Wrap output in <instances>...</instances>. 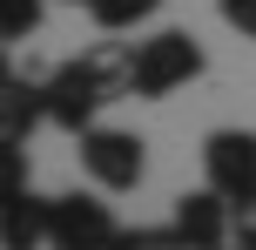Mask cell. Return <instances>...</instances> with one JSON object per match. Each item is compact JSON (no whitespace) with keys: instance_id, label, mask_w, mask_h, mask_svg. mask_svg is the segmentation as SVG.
I'll list each match as a JSON object with an SVG mask.
<instances>
[{"instance_id":"cell-1","label":"cell","mask_w":256,"mask_h":250,"mask_svg":"<svg viewBox=\"0 0 256 250\" xmlns=\"http://www.w3.org/2000/svg\"><path fill=\"white\" fill-rule=\"evenodd\" d=\"M196 75H202V48H196V34H182V27H162V34H148L135 48V95L142 102H162V95L189 88Z\"/></svg>"},{"instance_id":"cell-2","label":"cell","mask_w":256,"mask_h":250,"mask_svg":"<svg viewBox=\"0 0 256 250\" xmlns=\"http://www.w3.org/2000/svg\"><path fill=\"white\" fill-rule=\"evenodd\" d=\"M81 169L94 176V189L122 196V189H135L148 176V142L135 129H88L81 135Z\"/></svg>"},{"instance_id":"cell-3","label":"cell","mask_w":256,"mask_h":250,"mask_svg":"<svg viewBox=\"0 0 256 250\" xmlns=\"http://www.w3.org/2000/svg\"><path fill=\"white\" fill-rule=\"evenodd\" d=\"M108 102H115V95L94 81L88 61H61V68L48 75V122H54L61 135H88V129H102L94 115H102Z\"/></svg>"},{"instance_id":"cell-4","label":"cell","mask_w":256,"mask_h":250,"mask_svg":"<svg viewBox=\"0 0 256 250\" xmlns=\"http://www.w3.org/2000/svg\"><path fill=\"white\" fill-rule=\"evenodd\" d=\"M115 237H122V223H115V210H108L102 196H88V189L54 196L48 250H115Z\"/></svg>"},{"instance_id":"cell-5","label":"cell","mask_w":256,"mask_h":250,"mask_svg":"<svg viewBox=\"0 0 256 250\" xmlns=\"http://www.w3.org/2000/svg\"><path fill=\"white\" fill-rule=\"evenodd\" d=\"M202 183L230 203L256 196V135L250 129H216L202 142Z\"/></svg>"},{"instance_id":"cell-6","label":"cell","mask_w":256,"mask_h":250,"mask_svg":"<svg viewBox=\"0 0 256 250\" xmlns=\"http://www.w3.org/2000/svg\"><path fill=\"white\" fill-rule=\"evenodd\" d=\"M168 223L182 230L189 250H222V243H230V223H236V203L202 183V189H182V196H176V216H168Z\"/></svg>"},{"instance_id":"cell-7","label":"cell","mask_w":256,"mask_h":250,"mask_svg":"<svg viewBox=\"0 0 256 250\" xmlns=\"http://www.w3.org/2000/svg\"><path fill=\"white\" fill-rule=\"evenodd\" d=\"M48 122V81L0 75V142H27Z\"/></svg>"},{"instance_id":"cell-8","label":"cell","mask_w":256,"mask_h":250,"mask_svg":"<svg viewBox=\"0 0 256 250\" xmlns=\"http://www.w3.org/2000/svg\"><path fill=\"white\" fill-rule=\"evenodd\" d=\"M48 223H54V196H7L0 203V250H40L48 243Z\"/></svg>"},{"instance_id":"cell-9","label":"cell","mask_w":256,"mask_h":250,"mask_svg":"<svg viewBox=\"0 0 256 250\" xmlns=\"http://www.w3.org/2000/svg\"><path fill=\"white\" fill-rule=\"evenodd\" d=\"M81 61L94 68V81H102L115 102H122V95H135V48H128V41H94Z\"/></svg>"},{"instance_id":"cell-10","label":"cell","mask_w":256,"mask_h":250,"mask_svg":"<svg viewBox=\"0 0 256 250\" xmlns=\"http://www.w3.org/2000/svg\"><path fill=\"white\" fill-rule=\"evenodd\" d=\"M162 7V0H94V27H102V34H122V27H142L148 21V14Z\"/></svg>"},{"instance_id":"cell-11","label":"cell","mask_w":256,"mask_h":250,"mask_svg":"<svg viewBox=\"0 0 256 250\" xmlns=\"http://www.w3.org/2000/svg\"><path fill=\"white\" fill-rule=\"evenodd\" d=\"M115 250H189V243H182L176 223H135V230L115 237Z\"/></svg>"},{"instance_id":"cell-12","label":"cell","mask_w":256,"mask_h":250,"mask_svg":"<svg viewBox=\"0 0 256 250\" xmlns=\"http://www.w3.org/2000/svg\"><path fill=\"white\" fill-rule=\"evenodd\" d=\"M40 27V0H0V41H27Z\"/></svg>"},{"instance_id":"cell-13","label":"cell","mask_w":256,"mask_h":250,"mask_svg":"<svg viewBox=\"0 0 256 250\" xmlns=\"http://www.w3.org/2000/svg\"><path fill=\"white\" fill-rule=\"evenodd\" d=\"M27 196V149L20 142H0V203Z\"/></svg>"},{"instance_id":"cell-14","label":"cell","mask_w":256,"mask_h":250,"mask_svg":"<svg viewBox=\"0 0 256 250\" xmlns=\"http://www.w3.org/2000/svg\"><path fill=\"white\" fill-rule=\"evenodd\" d=\"M216 14H222L243 41H256V0H216Z\"/></svg>"},{"instance_id":"cell-15","label":"cell","mask_w":256,"mask_h":250,"mask_svg":"<svg viewBox=\"0 0 256 250\" xmlns=\"http://www.w3.org/2000/svg\"><path fill=\"white\" fill-rule=\"evenodd\" d=\"M230 243H243V250H256V196H243V203H236V223H230Z\"/></svg>"},{"instance_id":"cell-16","label":"cell","mask_w":256,"mask_h":250,"mask_svg":"<svg viewBox=\"0 0 256 250\" xmlns=\"http://www.w3.org/2000/svg\"><path fill=\"white\" fill-rule=\"evenodd\" d=\"M74 7H94V0H74Z\"/></svg>"},{"instance_id":"cell-17","label":"cell","mask_w":256,"mask_h":250,"mask_svg":"<svg viewBox=\"0 0 256 250\" xmlns=\"http://www.w3.org/2000/svg\"><path fill=\"white\" fill-rule=\"evenodd\" d=\"M222 250H243V243H222Z\"/></svg>"}]
</instances>
